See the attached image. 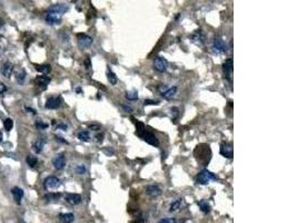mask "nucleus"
<instances>
[{
	"label": "nucleus",
	"mask_w": 297,
	"mask_h": 223,
	"mask_svg": "<svg viewBox=\"0 0 297 223\" xmlns=\"http://www.w3.org/2000/svg\"><path fill=\"white\" fill-rule=\"evenodd\" d=\"M135 123H136V126H137L136 134L138 136L140 137V138H143L145 142H147V143L150 145H154V146H158V145H159L158 138H157L153 133L148 132L143 123H140V122H135Z\"/></svg>",
	"instance_id": "f257e3e1"
},
{
	"label": "nucleus",
	"mask_w": 297,
	"mask_h": 223,
	"mask_svg": "<svg viewBox=\"0 0 297 223\" xmlns=\"http://www.w3.org/2000/svg\"><path fill=\"white\" fill-rule=\"evenodd\" d=\"M217 180V176L214 174V173L209 172L208 170H203L201 172L197 175L196 177V182L198 184H201V185H206L211 181Z\"/></svg>",
	"instance_id": "f03ea898"
},
{
	"label": "nucleus",
	"mask_w": 297,
	"mask_h": 223,
	"mask_svg": "<svg viewBox=\"0 0 297 223\" xmlns=\"http://www.w3.org/2000/svg\"><path fill=\"white\" fill-rule=\"evenodd\" d=\"M213 49L217 54H223L226 51V44L223 40L222 37H215L214 38V43H213Z\"/></svg>",
	"instance_id": "7ed1b4c3"
},
{
	"label": "nucleus",
	"mask_w": 297,
	"mask_h": 223,
	"mask_svg": "<svg viewBox=\"0 0 297 223\" xmlns=\"http://www.w3.org/2000/svg\"><path fill=\"white\" fill-rule=\"evenodd\" d=\"M223 71H224V75H225V78L228 79V82L231 84V75H233V59L228 58L226 59V62L223 64Z\"/></svg>",
	"instance_id": "20e7f679"
},
{
	"label": "nucleus",
	"mask_w": 297,
	"mask_h": 223,
	"mask_svg": "<svg viewBox=\"0 0 297 223\" xmlns=\"http://www.w3.org/2000/svg\"><path fill=\"white\" fill-rule=\"evenodd\" d=\"M61 16H63L61 14L48 10L47 15H46V20H47L48 24H50V25H58V24H60V21H61Z\"/></svg>",
	"instance_id": "39448f33"
},
{
	"label": "nucleus",
	"mask_w": 297,
	"mask_h": 223,
	"mask_svg": "<svg viewBox=\"0 0 297 223\" xmlns=\"http://www.w3.org/2000/svg\"><path fill=\"white\" fill-rule=\"evenodd\" d=\"M167 66H168V63L163 57H157L154 62V68L159 73H164L167 71Z\"/></svg>",
	"instance_id": "423d86ee"
},
{
	"label": "nucleus",
	"mask_w": 297,
	"mask_h": 223,
	"mask_svg": "<svg viewBox=\"0 0 297 223\" xmlns=\"http://www.w3.org/2000/svg\"><path fill=\"white\" fill-rule=\"evenodd\" d=\"M91 44H93V38L91 37H89L88 35H85V34L78 35V45L81 49L90 47Z\"/></svg>",
	"instance_id": "0eeeda50"
},
{
	"label": "nucleus",
	"mask_w": 297,
	"mask_h": 223,
	"mask_svg": "<svg viewBox=\"0 0 297 223\" xmlns=\"http://www.w3.org/2000/svg\"><path fill=\"white\" fill-rule=\"evenodd\" d=\"M43 185L46 188H56L60 185V180L56 176H48L43 182Z\"/></svg>",
	"instance_id": "6e6552de"
},
{
	"label": "nucleus",
	"mask_w": 297,
	"mask_h": 223,
	"mask_svg": "<svg viewBox=\"0 0 297 223\" xmlns=\"http://www.w3.org/2000/svg\"><path fill=\"white\" fill-rule=\"evenodd\" d=\"M146 194L149 195L150 197H157L161 194V188L156 185V184H151L146 188Z\"/></svg>",
	"instance_id": "1a4fd4ad"
},
{
	"label": "nucleus",
	"mask_w": 297,
	"mask_h": 223,
	"mask_svg": "<svg viewBox=\"0 0 297 223\" xmlns=\"http://www.w3.org/2000/svg\"><path fill=\"white\" fill-rule=\"evenodd\" d=\"M220 154L227 158H233V146L229 143H223L220 145Z\"/></svg>",
	"instance_id": "9d476101"
},
{
	"label": "nucleus",
	"mask_w": 297,
	"mask_h": 223,
	"mask_svg": "<svg viewBox=\"0 0 297 223\" xmlns=\"http://www.w3.org/2000/svg\"><path fill=\"white\" fill-rule=\"evenodd\" d=\"M60 105H61V98L60 97H49L46 102V108H49V110L58 108Z\"/></svg>",
	"instance_id": "9b49d317"
},
{
	"label": "nucleus",
	"mask_w": 297,
	"mask_h": 223,
	"mask_svg": "<svg viewBox=\"0 0 297 223\" xmlns=\"http://www.w3.org/2000/svg\"><path fill=\"white\" fill-rule=\"evenodd\" d=\"M52 164H54L56 170H63L65 167V165H66V158H65L63 154H59L52 160Z\"/></svg>",
	"instance_id": "f8f14e48"
},
{
	"label": "nucleus",
	"mask_w": 297,
	"mask_h": 223,
	"mask_svg": "<svg viewBox=\"0 0 297 223\" xmlns=\"http://www.w3.org/2000/svg\"><path fill=\"white\" fill-rule=\"evenodd\" d=\"M65 199L66 201L68 202L69 204L71 205H77L81 202V196L79 195V194H75V193H69V194H67L65 196Z\"/></svg>",
	"instance_id": "ddd939ff"
},
{
	"label": "nucleus",
	"mask_w": 297,
	"mask_h": 223,
	"mask_svg": "<svg viewBox=\"0 0 297 223\" xmlns=\"http://www.w3.org/2000/svg\"><path fill=\"white\" fill-rule=\"evenodd\" d=\"M177 87H170V88H165L164 90H161V96L165 99H170L176 95Z\"/></svg>",
	"instance_id": "4468645a"
},
{
	"label": "nucleus",
	"mask_w": 297,
	"mask_h": 223,
	"mask_svg": "<svg viewBox=\"0 0 297 223\" xmlns=\"http://www.w3.org/2000/svg\"><path fill=\"white\" fill-rule=\"evenodd\" d=\"M11 193H12V195H13V199H15V201H16V203L17 204H20V201H21L22 196H24V191H22V190H21L20 188L16 186V188H13L11 190Z\"/></svg>",
	"instance_id": "2eb2a0df"
},
{
	"label": "nucleus",
	"mask_w": 297,
	"mask_h": 223,
	"mask_svg": "<svg viewBox=\"0 0 297 223\" xmlns=\"http://www.w3.org/2000/svg\"><path fill=\"white\" fill-rule=\"evenodd\" d=\"M12 71H13V66H12L11 63H6L1 69V73L4 75L6 78H9L12 74Z\"/></svg>",
	"instance_id": "dca6fc26"
},
{
	"label": "nucleus",
	"mask_w": 297,
	"mask_h": 223,
	"mask_svg": "<svg viewBox=\"0 0 297 223\" xmlns=\"http://www.w3.org/2000/svg\"><path fill=\"white\" fill-rule=\"evenodd\" d=\"M35 83L37 84V85H39V86H43V87H46L50 83V78L48 77V76H38L37 78L35 79Z\"/></svg>",
	"instance_id": "f3484780"
},
{
	"label": "nucleus",
	"mask_w": 297,
	"mask_h": 223,
	"mask_svg": "<svg viewBox=\"0 0 297 223\" xmlns=\"http://www.w3.org/2000/svg\"><path fill=\"white\" fill-rule=\"evenodd\" d=\"M59 219L63 223H72L75 220V215L72 213H63L59 215Z\"/></svg>",
	"instance_id": "a211bd4d"
},
{
	"label": "nucleus",
	"mask_w": 297,
	"mask_h": 223,
	"mask_svg": "<svg viewBox=\"0 0 297 223\" xmlns=\"http://www.w3.org/2000/svg\"><path fill=\"white\" fill-rule=\"evenodd\" d=\"M198 206L200 207V210L204 212V213H209L210 212V205L208 203L206 200H200L198 201Z\"/></svg>",
	"instance_id": "6ab92c4d"
},
{
	"label": "nucleus",
	"mask_w": 297,
	"mask_h": 223,
	"mask_svg": "<svg viewBox=\"0 0 297 223\" xmlns=\"http://www.w3.org/2000/svg\"><path fill=\"white\" fill-rule=\"evenodd\" d=\"M183 202H184V200L183 199H178L176 201H174L172 204H170V206H169V211L170 212H175L177 210H179L180 206L183 205Z\"/></svg>",
	"instance_id": "aec40b11"
},
{
	"label": "nucleus",
	"mask_w": 297,
	"mask_h": 223,
	"mask_svg": "<svg viewBox=\"0 0 297 223\" xmlns=\"http://www.w3.org/2000/svg\"><path fill=\"white\" fill-rule=\"evenodd\" d=\"M36 69L40 71V73H43V74H48L51 71V67L50 65H37Z\"/></svg>",
	"instance_id": "412c9836"
},
{
	"label": "nucleus",
	"mask_w": 297,
	"mask_h": 223,
	"mask_svg": "<svg viewBox=\"0 0 297 223\" xmlns=\"http://www.w3.org/2000/svg\"><path fill=\"white\" fill-rule=\"evenodd\" d=\"M78 138L80 140V141L88 142L90 140V135L87 131H81V132H79L78 133Z\"/></svg>",
	"instance_id": "4be33fe9"
},
{
	"label": "nucleus",
	"mask_w": 297,
	"mask_h": 223,
	"mask_svg": "<svg viewBox=\"0 0 297 223\" xmlns=\"http://www.w3.org/2000/svg\"><path fill=\"white\" fill-rule=\"evenodd\" d=\"M26 161H27L28 165H29L30 167H35L36 165H37V163H38V160H37V157L32 156V155H28L27 158H26Z\"/></svg>",
	"instance_id": "5701e85b"
},
{
	"label": "nucleus",
	"mask_w": 297,
	"mask_h": 223,
	"mask_svg": "<svg viewBox=\"0 0 297 223\" xmlns=\"http://www.w3.org/2000/svg\"><path fill=\"white\" fill-rule=\"evenodd\" d=\"M60 196L61 195H60L59 193H48V194H46L45 199L47 200L48 202H50V201H56V200H58Z\"/></svg>",
	"instance_id": "b1692460"
},
{
	"label": "nucleus",
	"mask_w": 297,
	"mask_h": 223,
	"mask_svg": "<svg viewBox=\"0 0 297 223\" xmlns=\"http://www.w3.org/2000/svg\"><path fill=\"white\" fill-rule=\"evenodd\" d=\"M126 98L129 99V101H136V99H138V93H137L136 90L127 92L126 93Z\"/></svg>",
	"instance_id": "393cba45"
},
{
	"label": "nucleus",
	"mask_w": 297,
	"mask_h": 223,
	"mask_svg": "<svg viewBox=\"0 0 297 223\" xmlns=\"http://www.w3.org/2000/svg\"><path fill=\"white\" fill-rule=\"evenodd\" d=\"M192 38H193V39H194V40H195L196 43H198V44H203V43H204V36L201 35V32H200L199 30H198V32H196V34H195V35H194V36H193Z\"/></svg>",
	"instance_id": "a878e982"
},
{
	"label": "nucleus",
	"mask_w": 297,
	"mask_h": 223,
	"mask_svg": "<svg viewBox=\"0 0 297 223\" xmlns=\"http://www.w3.org/2000/svg\"><path fill=\"white\" fill-rule=\"evenodd\" d=\"M4 127L6 131H10V129L13 127V121H12L11 118H7V119H4Z\"/></svg>",
	"instance_id": "bb28decb"
},
{
	"label": "nucleus",
	"mask_w": 297,
	"mask_h": 223,
	"mask_svg": "<svg viewBox=\"0 0 297 223\" xmlns=\"http://www.w3.org/2000/svg\"><path fill=\"white\" fill-rule=\"evenodd\" d=\"M108 80H109V83L111 85H116L118 80L116 74H113V71H108Z\"/></svg>",
	"instance_id": "cd10ccee"
},
{
	"label": "nucleus",
	"mask_w": 297,
	"mask_h": 223,
	"mask_svg": "<svg viewBox=\"0 0 297 223\" xmlns=\"http://www.w3.org/2000/svg\"><path fill=\"white\" fill-rule=\"evenodd\" d=\"M43 142L41 141V140H38V141L34 144V149L36 151V153H40L43 151Z\"/></svg>",
	"instance_id": "c85d7f7f"
},
{
	"label": "nucleus",
	"mask_w": 297,
	"mask_h": 223,
	"mask_svg": "<svg viewBox=\"0 0 297 223\" xmlns=\"http://www.w3.org/2000/svg\"><path fill=\"white\" fill-rule=\"evenodd\" d=\"M25 77H26V73H25V71H18L17 73V80L19 83H24V80H25Z\"/></svg>",
	"instance_id": "c756f323"
},
{
	"label": "nucleus",
	"mask_w": 297,
	"mask_h": 223,
	"mask_svg": "<svg viewBox=\"0 0 297 223\" xmlns=\"http://www.w3.org/2000/svg\"><path fill=\"white\" fill-rule=\"evenodd\" d=\"M85 172H86V167H85L84 165H79V166H77V167H76V173H77V174H79V175L84 174Z\"/></svg>",
	"instance_id": "7c9ffc66"
},
{
	"label": "nucleus",
	"mask_w": 297,
	"mask_h": 223,
	"mask_svg": "<svg viewBox=\"0 0 297 223\" xmlns=\"http://www.w3.org/2000/svg\"><path fill=\"white\" fill-rule=\"evenodd\" d=\"M159 223H177V221H176V219H174V218H166V219L160 220Z\"/></svg>",
	"instance_id": "2f4dec72"
},
{
	"label": "nucleus",
	"mask_w": 297,
	"mask_h": 223,
	"mask_svg": "<svg viewBox=\"0 0 297 223\" xmlns=\"http://www.w3.org/2000/svg\"><path fill=\"white\" fill-rule=\"evenodd\" d=\"M36 126H37V127H39V128H41V129H45V128H47L48 127V125L46 124V123H43V122H40V121L36 123Z\"/></svg>",
	"instance_id": "473e14b6"
},
{
	"label": "nucleus",
	"mask_w": 297,
	"mask_h": 223,
	"mask_svg": "<svg viewBox=\"0 0 297 223\" xmlns=\"http://www.w3.org/2000/svg\"><path fill=\"white\" fill-rule=\"evenodd\" d=\"M144 104H145V106H146V105H157V104H158V102H157V101H150V99H146Z\"/></svg>",
	"instance_id": "72a5a7b5"
},
{
	"label": "nucleus",
	"mask_w": 297,
	"mask_h": 223,
	"mask_svg": "<svg viewBox=\"0 0 297 223\" xmlns=\"http://www.w3.org/2000/svg\"><path fill=\"white\" fill-rule=\"evenodd\" d=\"M121 107H122V108L125 110V112H127V113H130V112H133V108H131L130 106H127V105H124V104H122V105H121Z\"/></svg>",
	"instance_id": "f704fd0d"
},
{
	"label": "nucleus",
	"mask_w": 297,
	"mask_h": 223,
	"mask_svg": "<svg viewBox=\"0 0 297 223\" xmlns=\"http://www.w3.org/2000/svg\"><path fill=\"white\" fill-rule=\"evenodd\" d=\"M6 90H7V87L4 86V83H0V94L4 93Z\"/></svg>",
	"instance_id": "c9c22d12"
},
{
	"label": "nucleus",
	"mask_w": 297,
	"mask_h": 223,
	"mask_svg": "<svg viewBox=\"0 0 297 223\" xmlns=\"http://www.w3.org/2000/svg\"><path fill=\"white\" fill-rule=\"evenodd\" d=\"M57 128H58V129H63V131H66V129H67V125H66V124H59V125H57Z\"/></svg>",
	"instance_id": "e433bc0d"
},
{
	"label": "nucleus",
	"mask_w": 297,
	"mask_h": 223,
	"mask_svg": "<svg viewBox=\"0 0 297 223\" xmlns=\"http://www.w3.org/2000/svg\"><path fill=\"white\" fill-rule=\"evenodd\" d=\"M90 128L94 129V131H98V129H100V126L99 125H91L90 126Z\"/></svg>",
	"instance_id": "4c0bfd02"
},
{
	"label": "nucleus",
	"mask_w": 297,
	"mask_h": 223,
	"mask_svg": "<svg viewBox=\"0 0 297 223\" xmlns=\"http://www.w3.org/2000/svg\"><path fill=\"white\" fill-rule=\"evenodd\" d=\"M102 138H104V135H97V141L98 142H102Z\"/></svg>",
	"instance_id": "58836bf2"
},
{
	"label": "nucleus",
	"mask_w": 297,
	"mask_h": 223,
	"mask_svg": "<svg viewBox=\"0 0 297 223\" xmlns=\"http://www.w3.org/2000/svg\"><path fill=\"white\" fill-rule=\"evenodd\" d=\"M26 110H29V112H31L32 114H36V112L34 110H31V108H29V107H26Z\"/></svg>",
	"instance_id": "ea45409f"
},
{
	"label": "nucleus",
	"mask_w": 297,
	"mask_h": 223,
	"mask_svg": "<svg viewBox=\"0 0 297 223\" xmlns=\"http://www.w3.org/2000/svg\"><path fill=\"white\" fill-rule=\"evenodd\" d=\"M4 25V21L2 19H0V27H2Z\"/></svg>",
	"instance_id": "a19ab883"
},
{
	"label": "nucleus",
	"mask_w": 297,
	"mask_h": 223,
	"mask_svg": "<svg viewBox=\"0 0 297 223\" xmlns=\"http://www.w3.org/2000/svg\"><path fill=\"white\" fill-rule=\"evenodd\" d=\"M1 142H2V134L0 133V143H1Z\"/></svg>",
	"instance_id": "79ce46f5"
},
{
	"label": "nucleus",
	"mask_w": 297,
	"mask_h": 223,
	"mask_svg": "<svg viewBox=\"0 0 297 223\" xmlns=\"http://www.w3.org/2000/svg\"><path fill=\"white\" fill-rule=\"evenodd\" d=\"M134 223H143V222H139V221H136V222H134Z\"/></svg>",
	"instance_id": "37998d69"
}]
</instances>
